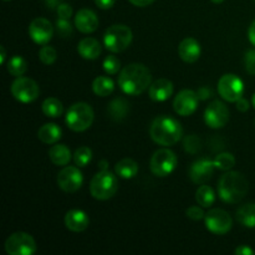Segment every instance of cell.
Masks as SVG:
<instances>
[{"instance_id":"6da1fadb","label":"cell","mask_w":255,"mask_h":255,"mask_svg":"<svg viewBox=\"0 0 255 255\" xmlns=\"http://www.w3.org/2000/svg\"><path fill=\"white\" fill-rule=\"evenodd\" d=\"M152 76L143 64H129L121 70L119 76L120 89L129 96H137L151 86Z\"/></svg>"},{"instance_id":"7a4b0ae2","label":"cell","mask_w":255,"mask_h":255,"mask_svg":"<svg viewBox=\"0 0 255 255\" xmlns=\"http://www.w3.org/2000/svg\"><path fill=\"white\" fill-rule=\"evenodd\" d=\"M149 136L159 146H173L183 136V128L176 119L162 115L152 121L149 127Z\"/></svg>"},{"instance_id":"3957f363","label":"cell","mask_w":255,"mask_h":255,"mask_svg":"<svg viewBox=\"0 0 255 255\" xmlns=\"http://www.w3.org/2000/svg\"><path fill=\"white\" fill-rule=\"evenodd\" d=\"M249 191V183L241 172L229 171L218 182L219 198L226 203H239Z\"/></svg>"},{"instance_id":"277c9868","label":"cell","mask_w":255,"mask_h":255,"mask_svg":"<svg viewBox=\"0 0 255 255\" xmlns=\"http://www.w3.org/2000/svg\"><path fill=\"white\" fill-rule=\"evenodd\" d=\"M116 176L109 169L100 171L95 174L90 183L91 196L97 201H107L112 198L119 189V181Z\"/></svg>"},{"instance_id":"5b68a950","label":"cell","mask_w":255,"mask_h":255,"mask_svg":"<svg viewBox=\"0 0 255 255\" xmlns=\"http://www.w3.org/2000/svg\"><path fill=\"white\" fill-rule=\"evenodd\" d=\"M94 109L86 102H76L66 112V125L75 132H84L94 122Z\"/></svg>"},{"instance_id":"8992f818","label":"cell","mask_w":255,"mask_h":255,"mask_svg":"<svg viewBox=\"0 0 255 255\" xmlns=\"http://www.w3.org/2000/svg\"><path fill=\"white\" fill-rule=\"evenodd\" d=\"M132 30L125 24L111 25L104 35V45L111 52H122L131 45Z\"/></svg>"},{"instance_id":"52a82bcc","label":"cell","mask_w":255,"mask_h":255,"mask_svg":"<svg viewBox=\"0 0 255 255\" xmlns=\"http://www.w3.org/2000/svg\"><path fill=\"white\" fill-rule=\"evenodd\" d=\"M177 156L173 151L168 148L157 149L151 157L149 168L156 177H167L176 169Z\"/></svg>"},{"instance_id":"ba28073f","label":"cell","mask_w":255,"mask_h":255,"mask_svg":"<svg viewBox=\"0 0 255 255\" xmlns=\"http://www.w3.org/2000/svg\"><path fill=\"white\" fill-rule=\"evenodd\" d=\"M4 248L9 255H32L36 252V242L29 233L16 232L7 237Z\"/></svg>"},{"instance_id":"9c48e42d","label":"cell","mask_w":255,"mask_h":255,"mask_svg":"<svg viewBox=\"0 0 255 255\" xmlns=\"http://www.w3.org/2000/svg\"><path fill=\"white\" fill-rule=\"evenodd\" d=\"M11 95L19 102L30 104L39 97L40 87L35 80L20 76L11 84Z\"/></svg>"},{"instance_id":"30bf717a","label":"cell","mask_w":255,"mask_h":255,"mask_svg":"<svg viewBox=\"0 0 255 255\" xmlns=\"http://www.w3.org/2000/svg\"><path fill=\"white\" fill-rule=\"evenodd\" d=\"M204 222H206V228L216 236H224L233 227V219L228 212L219 208L211 209L208 213H206Z\"/></svg>"},{"instance_id":"8fae6325","label":"cell","mask_w":255,"mask_h":255,"mask_svg":"<svg viewBox=\"0 0 255 255\" xmlns=\"http://www.w3.org/2000/svg\"><path fill=\"white\" fill-rule=\"evenodd\" d=\"M218 92L226 101L237 102L243 97L244 84L237 75L226 74L219 79Z\"/></svg>"},{"instance_id":"7c38bea8","label":"cell","mask_w":255,"mask_h":255,"mask_svg":"<svg viewBox=\"0 0 255 255\" xmlns=\"http://www.w3.org/2000/svg\"><path fill=\"white\" fill-rule=\"evenodd\" d=\"M84 183V176H82L80 167L77 166H66L57 174V186L66 193H74L79 191Z\"/></svg>"},{"instance_id":"4fadbf2b","label":"cell","mask_w":255,"mask_h":255,"mask_svg":"<svg viewBox=\"0 0 255 255\" xmlns=\"http://www.w3.org/2000/svg\"><path fill=\"white\" fill-rule=\"evenodd\" d=\"M204 121L211 128H223L229 121V109L224 102H211L204 111Z\"/></svg>"},{"instance_id":"5bb4252c","label":"cell","mask_w":255,"mask_h":255,"mask_svg":"<svg viewBox=\"0 0 255 255\" xmlns=\"http://www.w3.org/2000/svg\"><path fill=\"white\" fill-rule=\"evenodd\" d=\"M198 95L193 90H182L173 100V109L179 116H191L198 107Z\"/></svg>"},{"instance_id":"9a60e30c","label":"cell","mask_w":255,"mask_h":255,"mask_svg":"<svg viewBox=\"0 0 255 255\" xmlns=\"http://www.w3.org/2000/svg\"><path fill=\"white\" fill-rule=\"evenodd\" d=\"M29 35L37 45H47L54 35V26L45 17H36L29 25Z\"/></svg>"},{"instance_id":"2e32d148","label":"cell","mask_w":255,"mask_h":255,"mask_svg":"<svg viewBox=\"0 0 255 255\" xmlns=\"http://www.w3.org/2000/svg\"><path fill=\"white\" fill-rule=\"evenodd\" d=\"M216 164L209 158H199L189 168V178L196 184H206L214 173Z\"/></svg>"},{"instance_id":"e0dca14e","label":"cell","mask_w":255,"mask_h":255,"mask_svg":"<svg viewBox=\"0 0 255 255\" xmlns=\"http://www.w3.org/2000/svg\"><path fill=\"white\" fill-rule=\"evenodd\" d=\"M75 26L84 34H91L99 27V17L96 12L90 9H81L75 16Z\"/></svg>"},{"instance_id":"ac0fdd59","label":"cell","mask_w":255,"mask_h":255,"mask_svg":"<svg viewBox=\"0 0 255 255\" xmlns=\"http://www.w3.org/2000/svg\"><path fill=\"white\" fill-rule=\"evenodd\" d=\"M201 45L193 37H186L181 41L178 46V55L184 62L193 64L201 56Z\"/></svg>"},{"instance_id":"d6986e66","label":"cell","mask_w":255,"mask_h":255,"mask_svg":"<svg viewBox=\"0 0 255 255\" xmlns=\"http://www.w3.org/2000/svg\"><path fill=\"white\" fill-rule=\"evenodd\" d=\"M89 224V216L84 211H80V209H71L65 216V226L69 231L75 232V233L86 231Z\"/></svg>"},{"instance_id":"ffe728a7","label":"cell","mask_w":255,"mask_h":255,"mask_svg":"<svg viewBox=\"0 0 255 255\" xmlns=\"http://www.w3.org/2000/svg\"><path fill=\"white\" fill-rule=\"evenodd\" d=\"M173 94V84L168 79H158L149 86V97L156 102L167 101Z\"/></svg>"},{"instance_id":"44dd1931","label":"cell","mask_w":255,"mask_h":255,"mask_svg":"<svg viewBox=\"0 0 255 255\" xmlns=\"http://www.w3.org/2000/svg\"><path fill=\"white\" fill-rule=\"evenodd\" d=\"M101 44L94 37H85L77 45L80 56L86 60H96L101 54Z\"/></svg>"},{"instance_id":"7402d4cb","label":"cell","mask_w":255,"mask_h":255,"mask_svg":"<svg viewBox=\"0 0 255 255\" xmlns=\"http://www.w3.org/2000/svg\"><path fill=\"white\" fill-rule=\"evenodd\" d=\"M71 151L66 144L55 143L49 149V158L55 166H67L72 158Z\"/></svg>"},{"instance_id":"603a6c76","label":"cell","mask_w":255,"mask_h":255,"mask_svg":"<svg viewBox=\"0 0 255 255\" xmlns=\"http://www.w3.org/2000/svg\"><path fill=\"white\" fill-rule=\"evenodd\" d=\"M61 128L56 124H45L37 131V137L45 144L57 143V141H60V138H61Z\"/></svg>"},{"instance_id":"cb8c5ba5","label":"cell","mask_w":255,"mask_h":255,"mask_svg":"<svg viewBox=\"0 0 255 255\" xmlns=\"http://www.w3.org/2000/svg\"><path fill=\"white\" fill-rule=\"evenodd\" d=\"M107 112H109L110 117H111L114 121H122V120L126 119V116L128 115L129 105L124 97H116V99H114L109 104Z\"/></svg>"},{"instance_id":"d4e9b609","label":"cell","mask_w":255,"mask_h":255,"mask_svg":"<svg viewBox=\"0 0 255 255\" xmlns=\"http://www.w3.org/2000/svg\"><path fill=\"white\" fill-rule=\"evenodd\" d=\"M115 173L124 179H131L138 173V164L132 158H124L115 166Z\"/></svg>"},{"instance_id":"484cf974","label":"cell","mask_w":255,"mask_h":255,"mask_svg":"<svg viewBox=\"0 0 255 255\" xmlns=\"http://www.w3.org/2000/svg\"><path fill=\"white\" fill-rule=\"evenodd\" d=\"M237 221L246 228H255V203H247L237 211Z\"/></svg>"},{"instance_id":"4316f807","label":"cell","mask_w":255,"mask_h":255,"mask_svg":"<svg viewBox=\"0 0 255 255\" xmlns=\"http://www.w3.org/2000/svg\"><path fill=\"white\" fill-rule=\"evenodd\" d=\"M115 82L107 76H97L92 82V91L100 97H107L114 92Z\"/></svg>"},{"instance_id":"83f0119b","label":"cell","mask_w":255,"mask_h":255,"mask_svg":"<svg viewBox=\"0 0 255 255\" xmlns=\"http://www.w3.org/2000/svg\"><path fill=\"white\" fill-rule=\"evenodd\" d=\"M41 110L46 117L57 119L64 112V106H62V102L60 100H57L56 97H47L42 102Z\"/></svg>"},{"instance_id":"f1b7e54d","label":"cell","mask_w":255,"mask_h":255,"mask_svg":"<svg viewBox=\"0 0 255 255\" xmlns=\"http://www.w3.org/2000/svg\"><path fill=\"white\" fill-rule=\"evenodd\" d=\"M196 201L203 208H209L216 202V193H214L213 188L207 184H201L196 192Z\"/></svg>"},{"instance_id":"f546056e","label":"cell","mask_w":255,"mask_h":255,"mask_svg":"<svg viewBox=\"0 0 255 255\" xmlns=\"http://www.w3.org/2000/svg\"><path fill=\"white\" fill-rule=\"evenodd\" d=\"M6 69L10 75H12V76L15 77H20L26 72L27 62L25 61L24 57L19 56V55H15V56H12L11 59L7 61Z\"/></svg>"},{"instance_id":"4dcf8cb0","label":"cell","mask_w":255,"mask_h":255,"mask_svg":"<svg viewBox=\"0 0 255 255\" xmlns=\"http://www.w3.org/2000/svg\"><path fill=\"white\" fill-rule=\"evenodd\" d=\"M214 164H216V168L221 169V171H229L236 166V158L232 153L223 152V153L217 154L214 158Z\"/></svg>"},{"instance_id":"1f68e13d","label":"cell","mask_w":255,"mask_h":255,"mask_svg":"<svg viewBox=\"0 0 255 255\" xmlns=\"http://www.w3.org/2000/svg\"><path fill=\"white\" fill-rule=\"evenodd\" d=\"M92 159V151L86 146H82L77 148L74 153V162L77 167L82 168L86 167Z\"/></svg>"},{"instance_id":"d6a6232c","label":"cell","mask_w":255,"mask_h":255,"mask_svg":"<svg viewBox=\"0 0 255 255\" xmlns=\"http://www.w3.org/2000/svg\"><path fill=\"white\" fill-rule=\"evenodd\" d=\"M39 59L44 65H52L57 59L56 50L49 45H42L39 51Z\"/></svg>"},{"instance_id":"836d02e7","label":"cell","mask_w":255,"mask_h":255,"mask_svg":"<svg viewBox=\"0 0 255 255\" xmlns=\"http://www.w3.org/2000/svg\"><path fill=\"white\" fill-rule=\"evenodd\" d=\"M183 147L186 152L191 154L198 153L199 149L202 148V142L197 134H189L183 139Z\"/></svg>"},{"instance_id":"e575fe53","label":"cell","mask_w":255,"mask_h":255,"mask_svg":"<svg viewBox=\"0 0 255 255\" xmlns=\"http://www.w3.org/2000/svg\"><path fill=\"white\" fill-rule=\"evenodd\" d=\"M102 66H104V70L106 71V74L116 75L117 72L120 71V69H121V61H120L119 57L115 56V55H109V56H106V59L104 60Z\"/></svg>"},{"instance_id":"d590c367","label":"cell","mask_w":255,"mask_h":255,"mask_svg":"<svg viewBox=\"0 0 255 255\" xmlns=\"http://www.w3.org/2000/svg\"><path fill=\"white\" fill-rule=\"evenodd\" d=\"M56 31H57V34L60 35V36L65 37V39H66V37L71 36L72 31H74V30H72V25L70 24L69 20L60 19V17H59V20L56 21Z\"/></svg>"},{"instance_id":"8d00e7d4","label":"cell","mask_w":255,"mask_h":255,"mask_svg":"<svg viewBox=\"0 0 255 255\" xmlns=\"http://www.w3.org/2000/svg\"><path fill=\"white\" fill-rule=\"evenodd\" d=\"M244 65L248 74L255 76V50H248L244 56Z\"/></svg>"},{"instance_id":"74e56055","label":"cell","mask_w":255,"mask_h":255,"mask_svg":"<svg viewBox=\"0 0 255 255\" xmlns=\"http://www.w3.org/2000/svg\"><path fill=\"white\" fill-rule=\"evenodd\" d=\"M203 207H198V206H193L189 207L188 209L186 211V214L188 218L193 219V221H201L206 217V213L203 212Z\"/></svg>"},{"instance_id":"f35d334b","label":"cell","mask_w":255,"mask_h":255,"mask_svg":"<svg viewBox=\"0 0 255 255\" xmlns=\"http://www.w3.org/2000/svg\"><path fill=\"white\" fill-rule=\"evenodd\" d=\"M56 12L57 15H59L60 19L70 20V17L72 16V7L70 6L69 4H66V2H61V4L57 6Z\"/></svg>"},{"instance_id":"ab89813d","label":"cell","mask_w":255,"mask_h":255,"mask_svg":"<svg viewBox=\"0 0 255 255\" xmlns=\"http://www.w3.org/2000/svg\"><path fill=\"white\" fill-rule=\"evenodd\" d=\"M197 95H198V99L204 101V100H208L211 97H213V91H212L211 87L208 86H202L199 87L198 91H197Z\"/></svg>"},{"instance_id":"60d3db41","label":"cell","mask_w":255,"mask_h":255,"mask_svg":"<svg viewBox=\"0 0 255 255\" xmlns=\"http://www.w3.org/2000/svg\"><path fill=\"white\" fill-rule=\"evenodd\" d=\"M115 2H116V0H95V4L97 5V7L104 10L111 9L115 5Z\"/></svg>"},{"instance_id":"b9f144b4","label":"cell","mask_w":255,"mask_h":255,"mask_svg":"<svg viewBox=\"0 0 255 255\" xmlns=\"http://www.w3.org/2000/svg\"><path fill=\"white\" fill-rule=\"evenodd\" d=\"M236 104H237V110L241 112H247L249 110V107H251L248 100L243 99V97H242V99H239Z\"/></svg>"},{"instance_id":"7bdbcfd3","label":"cell","mask_w":255,"mask_h":255,"mask_svg":"<svg viewBox=\"0 0 255 255\" xmlns=\"http://www.w3.org/2000/svg\"><path fill=\"white\" fill-rule=\"evenodd\" d=\"M236 254L237 255H254L255 252L251 248V247L241 246L236 249Z\"/></svg>"},{"instance_id":"ee69618b","label":"cell","mask_w":255,"mask_h":255,"mask_svg":"<svg viewBox=\"0 0 255 255\" xmlns=\"http://www.w3.org/2000/svg\"><path fill=\"white\" fill-rule=\"evenodd\" d=\"M128 1L131 2L132 5H134V6L146 7V6H149L154 0H128Z\"/></svg>"},{"instance_id":"f6af8a7d","label":"cell","mask_w":255,"mask_h":255,"mask_svg":"<svg viewBox=\"0 0 255 255\" xmlns=\"http://www.w3.org/2000/svg\"><path fill=\"white\" fill-rule=\"evenodd\" d=\"M62 2V0H45V4H46L47 9L56 10L57 6Z\"/></svg>"},{"instance_id":"bcb514c9","label":"cell","mask_w":255,"mask_h":255,"mask_svg":"<svg viewBox=\"0 0 255 255\" xmlns=\"http://www.w3.org/2000/svg\"><path fill=\"white\" fill-rule=\"evenodd\" d=\"M248 37H249V41L255 46V20L252 22V25L249 26L248 30Z\"/></svg>"},{"instance_id":"7dc6e473","label":"cell","mask_w":255,"mask_h":255,"mask_svg":"<svg viewBox=\"0 0 255 255\" xmlns=\"http://www.w3.org/2000/svg\"><path fill=\"white\" fill-rule=\"evenodd\" d=\"M5 57H6V52H5L4 46H0V64H5Z\"/></svg>"},{"instance_id":"c3c4849f","label":"cell","mask_w":255,"mask_h":255,"mask_svg":"<svg viewBox=\"0 0 255 255\" xmlns=\"http://www.w3.org/2000/svg\"><path fill=\"white\" fill-rule=\"evenodd\" d=\"M107 166H109V163H107L106 159H102V161H100V163H99L100 171H105V169H107Z\"/></svg>"},{"instance_id":"681fc988","label":"cell","mask_w":255,"mask_h":255,"mask_svg":"<svg viewBox=\"0 0 255 255\" xmlns=\"http://www.w3.org/2000/svg\"><path fill=\"white\" fill-rule=\"evenodd\" d=\"M252 105H253L254 109H255V94L253 95V97H252Z\"/></svg>"},{"instance_id":"f907efd6","label":"cell","mask_w":255,"mask_h":255,"mask_svg":"<svg viewBox=\"0 0 255 255\" xmlns=\"http://www.w3.org/2000/svg\"><path fill=\"white\" fill-rule=\"evenodd\" d=\"M213 2H216V4H221V2H223L224 0H212Z\"/></svg>"},{"instance_id":"816d5d0a","label":"cell","mask_w":255,"mask_h":255,"mask_svg":"<svg viewBox=\"0 0 255 255\" xmlns=\"http://www.w3.org/2000/svg\"><path fill=\"white\" fill-rule=\"evenodd\" d=\"M5 1H7V0H5Z\"/></svg>"}]
</instances>
